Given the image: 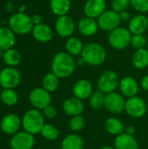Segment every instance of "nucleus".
<instances>
[{"mask_svg": "<svg viewBox=\"0 0 148 149\" xmlns=\"http://www.w3.org/2000/svg\"><path fill=\"white\" fill-rule=\"evenodd\" d=\"M29 101L35 109L43 110L51 104V93L43 87H37L30 93Z\"/></svg>", "mask_w": 148, "mask_h": 149, "instance_id": "9b49d317", "label": "nucleus"}, {"mask_svg": "<svg viewBox=\"0 0 148 149\" xmlns=\"http://www.w3.org/2000/svg\"><path fill=\"white\" fill-rule=\"evenodd\" d=\"M84 44L83 42L77 37H70L66 39L65 41V50L66 52H68L70 55H72V57H76V56H80L83 49H84Z\"/></svg>", "mask_w": 148, "mask_h": 149, "instance_id": "bb28decb", "label": "nucleus"}, {"mask_svg": "<svg viewBox=\"0 0 148 149\" xmlns=\"http://www.w3.org/2000/svg\"><path fill=\"white\" fill-rule=\"evenodd\" d=\"M8 27L18 35H26L32 31L34 24L31 17L24 12H17L12 14L8 20Z\"/></svg>", "mask_w": 148, "mask_h": 149, "instance_id": "7ed1b4c3", "label": "nucleus"}, {"mask_svg": "<svg viewBox=\"0 0 148 149\" xmlns=\"http://www.w3.org/2000/svg\"><path fill=\"white\" fill-rule=\"evenodd\" d=\"M83 10L86 17L98 19L106 10V0H86Z\"/></svg>", "mask_w": 148, "mask_h": 149, "instance_id": "2eb2a0df", "label": "nucleus"}, {"mask_svg": "<svg viewBox=\"0 0 148 149\" xmlns=\"http://www.w3.org/2000/svg\"><path fill=\"white\" fill-rule=\"evenodd\" d=\"M114 148L115 149H139V143L134 136L123 133L116 136Z\"/></svg>", "mask_w": 148, "mask_h": 149, "instance_id": "4be33fe9", "label": "nucleus"}, {"mask_svg": "<svg viewBox=\"0 0 148 149\" xmlns=\"http://www.w3.org/2000/svg\"><path fill=\"white\" fill-rule=\"evenodd\" d=\"M105 129L106 131L114 136H118L123 133H125V126L123 122L115 117H110L105 121Z\"/></svg>", "mask_w": 148, "mask_h": 149, "instance_id": "393cba45", "label": "nucleus"}, {"mask_svg": "<svg viewBox=\"0 0 148 149\" xmlns=\"http://www.w3.org/2000/svg\"><path fill=\"white\" fill-rule=\"evenodd\" d=\"M140 86L143 90L148 92V75H145L140 81Z\"/></svg>", "mask_w": 148, "mask_h": 149, "instance_id": "ea45409f", "label": "nucleus"}, {"mask_svg": "<svg viewBox=\"0 0 148 149\" xmlns=\"http://www.w3.org/2000/svg\"><path fill=\"white\" fill-rule=\"evenodd\" d=\"M43 114L44 117L48 119H54L57 116V109L54 106L50 104L44 109H43Z\"/></svg>", "mask_w": 148, "mask_h": 149, "instance_id": "4c0bfd02", "label": "nucleus"}, {"mask_svg": "<svg viewBox=\"0 0 148 149\" xmlns=\"http://www.w3.org/2000/svg\"><path fill=\"white\" fill-rule=\"evenodd\" d=\"M16 44V34L8 27H0V48L3 51L11 49Z\"/></svg>", "mask_w": 148, "mask_h": 149, "instance_id": "5701e85b", "label": "nucleus"}, {"mask_svg": "<svg viewBox=\"0 0 148 149\" xmlns=\"http://www.w3.org/2000/svg\"><path fill=\"white\" fill-rule=\"evenodd\" d=\"M125 133L129 134V135H134L135 133H136V129L133 126H127L126 128H125Z\"/></svg>", "mask_w": 148, "mask_h": 149, "instance_id": "79ce46f5", "label": "nucleus"}, {"mask_svg": "<svg viewBox=\"0 0 148 149\" xmlns=\"http://www.w3.org/2000/svg\"><path fill=\"white\" fill-rule=\"evenodd\" d=\"M125 111L130 117L139 119L143 117L147 113V106L146 101L142 98L134 96L126 99Z\"/></svg>", "mask_w": 148, "mask_h": 149, "instance_id": "6e6552de", "label": "nucleus"}, {"mask_svg": "<svg viewBox=\"0 0 148 149\" xmlns=\"http://www.w3.org/2000/svg\"><path fill=\"white\" fill-rule=\"evenodd\" d=\"M147 45V38L144 34H137V35H133L132 40H131V45L135 49H143L146 48Z\"/></svg>", "mask_w": 148, "mask_h": 149, "instance_id": "f704fd0d", "label": "nucleus"}, {"mask_svg": "<svg viewBox=\"0 0 148 149\" xmlns=\"http://www.w3.org/2000/svg\"><path fill=\"white\" fill-rule=\"evenodd\" d=\"M85 107L83 100H80L75 97L66 99L63 103V111L68 116L73 117L81 115L84 112Z\"/></svg>", "mask_w": 148, "mask_h": 149, "instance_id": "412c9836", "label": "nucleus"}, {"mask_svg": "<svg viewBox=\"0 0 148 149\" xmlns=\"http://www.w3.org/2000/svg\"><path fill=\"white\" fill-rule=\"evenodd\" d=\"M98 24L100 30L111 32L120 26V18L119 13L113 10H106L98 19Z\"/></svg>", "mask_w": 148, "mask_h": 149, "instance_id": "1a4fd4ad", "label": "nucleus"}, {"mask_svg": "<svg viewBox=\"0 0 148 149\" xmlns=\"http://www.w3.org/2000/svg\"><path fill=\"white\" fill-rule=\"evenodd\" d=\"M85 120L82 114L72 117L69 121L70 129L75 133H79L82 131L83 128L85 127Z\"/></svg>", "mask_w": 148, "mask_h": 149, "instance_id": "72a5a7b5", "label": "nucleus"}, {"mask_svg": "<svg viewBox=\"0 0 148 149\" xmlns=\"http://www.w3.org/2000/svg\"><path fill=\"white\" fill-rule=\"evenodd\" d=\"M33 38L39 43H49L53 38V31L50 25L41 23L39 24L34 25L32 29Z\"/></svg>", "mask_w": 148, "mask_h": 149, "instance_id": "aec40b11", "label": "nucleus"}, {"mask_svg": "<svg viewBox=\"0 0 148 149\" xmlns=\"http://www.w3.org/2000/svg\"><path fill=\"white\" fill-rule=\"evenodd\" d=\"M130 5H131L130 0H112L111 3L112 10L116 11L117 13L122 12L124 10H127Z\"/></svg>", "mask_w": 148, "mask_h": 149, "instance_id": "c9c22d12", "label": "nucleus"}, {"mask_svg": "<svg viewBox=\"0 0 148 149\" xmlns=\"http://www.w3.org/2000/svg\"><path fill=\"white\" fill-rule=\"evenodd\" d=\"M3 53H4V51H3V49H1V48H0V58H3Z\"/></svg>", "mask_w": 148, "mask_h": 149, "instance_id": "a18cd8bd", "label": "nucleus"}, {"mask_svg": "<svg viewBox=\"0 0 148 149\" xmlns=\"http://www.w3.org/2000/svg\"><path fill=\"white\" fill-rule=\"evenodd\" d=\"M78 65H79V66H83V65H86V64H85V62L84 61V59L80 57V58L78 60Z\"/></svg>", "mask_w": 148, "mask_h": 149, "instance_id": "37998d69", "label": "nucleus"}, {"mask_svg": "<svg viewBox=\"0 0 148 149\" xmlns=\"http://www.w3.org/2000/svg\"><path fill=\"white\" fill-rule=\"evenodd\" d=\"M80 57L84 59L86 65L98 66L106 61L107 52L102 45L96 42H92L85 45Z\"/></svg>", "mask_w": 148, "mask_h": 149, "instance_id": "f03ea898", "label": "nucleus"}, {"mask_svg": "<svg viewBox=\"0 0 148 149\" xmlns=\"http://www.w3.org/2000/svg\"><path fill=\"white\" fill-rule=\"evenodd\" d=\"M148 29V17L145 14L139 13L132 17L128 22V30L133 35L144 34Z\"/></svg>", "mask_w": 148, "mask_h": 149, "instance_id": "6ab92c4d", "label": "nucleus"}, {"mask_svg": "<svg viewBox=\"0 0 148 149\" xmlns=\"http://www.w3.org/2000/svg\"><path fill=\"white\" fill-rule=\"evenodd\" d=\"M106 94L99 90L93 91L92 94L89 98V105L93 110H100L105 107Z\"/></svg>", "mask_w": 148, "mask_h": 149, "instance_id": "7c9ffc66", "label": "nucleus"}, {"mask_svg": "<svg viewBox=\"0 0 148 149\" xmlns=\"http://www.w3.org/2000/svg\"><path fill=\"white\" fill-rule=\"evenodd\" d=\"M72 7L71 0H51L50 9L57 17L68 15Z\"/></svg>", "mask_w": 148, "mask_h": 149, "instance_id": "b1692460", "label": "nucleus"}, {"mask_svg": "<svg viewBox=\"0 0 148 149\" xmlns=\"http://www.w3.org/2000/svg\"><path fill=\"white\" fill-rule=\"evenodd\" d=\"M12 149H32L35 145L34 135L26 132H18L12 135L10 142Z\"/></svg>", "mask_w": 148, "mask_h": 149, "instance_id": "ddd939ff", "label": "nucleus"}, {"mask_svg": "<svg viewBox=\"0 0 148 149\" xmlns=\"http://www.w3.org/2000/svg\"><path fill=\"white\" fill-rule=\"evenodd\" d=\"M55 31L60 38H68L72 37L75 29L76 24L72 17L69 15H65L58 17L55 22Z\"/></svg>", "mask_w": 148, "mask_h": 149, "instance_id": "9d476101", "label": "nucleus"}, {"mask_svg": "<svg viewBox=\"0 0 148 149\" xmlns=\"http://www.w3.org/2000/svg\"><path fill=\"white\" fill-rule=\"evenodd\" d=\"M84 147L83 138L76 134L66 135L61 142V149H84Z\"/></svg>", "mask_w": 148, "mask_h": 149, "instance_id": "a878e982", "label": "nucleus"}, {"mask_svg": "<svg viewBox=\"0 0 148 149\" xmlns=\"http://www.w3.org/2000/svg\"><path fill=\"white\" fill-rule=\"evenodd\" d=\"M99 149H115L114 147H111V146H104L102 148H100Z\"/></svg>", "mask_w": 148, "mask_h": 149, "instance_id": "c03bdc74", "label": "nucleus"}, {"mask_svg": "<svg viewBox=\"0 0 148 149\" xmlns=\"http://www.w3.org/2000/svg\"><path fill=\"white\" fill-rule=\"evenodd\" d=\"M31 20L34 24V25L36 24H39L42 23V16L39 14H34L31 16Z\"/></svg>", "mask_w": 148, "mask_h": 149, "instance_id": "a19ab883", "label": "nucleus"}, {"mask_svg": "<svg viewBox=\"0 0 148 149\" xmlns=\"http://www.w3.org/2000/svg\"><path fill=\"white\" fill-rule=\"evenodd\" d=\"M119 15H120V18L121 22H129L132 18V15L130 11L128 10H124L122 12H120Z\"/></svg>", "mask_w": 148, "mask_h": 149, "instance_id": "58836bf2", "label": "nucleus"}, {"mask_svg": "<svg viewBox=\"0 0 148 149\" xmlns=\"http://www.w3.org/2000/svg\"><path fill=\"white\" fill-rule=\"evenodd\" d=\"M77 27H78V31H79V33L85 37L94 36L99 29L97 19H94L86 16L79 19V21L78 22Z\"/></svg>", "mask_w": 148, "mask_h": 149, "instance_id": "a211bd4d", "label": "nucleus"}, {"mask_svg": "<svg viewBox=\"0 0 148 149\" xmlns=\"http://www.w3.org/2000/svg\"><path fill=\"white\" fill-rule=\"evenodd\" d=\"M75 60L66 52L56 53L51 60V72L59 79L69 78L75 70Z\"/></svg>", "mask_w": 148, "mask_h": 149, "instance_id": "f257e3e1", "label": "nucleus"}, {"mask_svg": "<svg viewBox=\"0 0 148 149\" xmlns=\"http://www.w3.org/2000/svg\"><path fill=\"white\" fill-rule=\"evenodd\" d=\"M59 86V78L55 75L52 72L47 73L42 80V87L47 92H55Z\"/></svg>", "mask_w": 148, "mask_h": 149, "instance_id": "c756f323", "label": "nucleus"}, {"mask_svg": "<svg viewBox=\"0 0 148 149\" xmlns=\"http://www.w3.org/2000/svg\"><path fill=\"white\" fill-rule=\"evenodd\" d=\"M40 134L44 139L50 141H56L59 136L58 129L54 125H51V124H44Z\"/></svg>", "mask_w": 148, "mask_h": 149, "instance_id": "473e14b6", "label": "nucleus"}, {"mask_svg": "<svg viewBox=\"0 0 148 149\" xmlns=\"http://www.w3.org/2000/svg\"><path fill=\"white\" fill-rule=\"evenodd\" d=\"M120 81L119 75L116 72L113 70L105 71L101 73L98 79V90L101 91L105 94L113 93L120 86Z\"/></svg>", "mask_w": 148, "mask_h": 149, "instance_id": "423d86ee", "label": "nucleus"}, {"mask_svg": "<svg viewBox=\"0 0 148 149\" xmlns=\"http://www.w3.org/2000/svg\"><path fill=\"white\" fill-rule=\"evenodd\" d=\"M20 81L21 74L16 67L7 66L0 71V86L3 89H14Z\"/></svg>", "mask_w": 148, "mask_h": 149, "instance_id": "0eeeda50", "label": "nucleus"}, {"mask_svg": "<svg viewBox=\"0 0 148 149\" xmlns=\"http://www.w3.org/2000/svg\"><path fill=\"white\" fill-rule=\"evenodd\" d=\"M133 8L139 13L148 12V0H130Z\"/></svg>", "mask_w": 148, "mask_h": 149, "instance_id": "e433bc0d", "label": "nucleus"}, {"mask_svg": "<svg viewBox=\"0 0 148 149\" xmlns=\"http://www.w3.org/2000/svg\"><path fill=\"white\" fill-rule=\"evenodd\" d=\"M2 102L8 106H15L18 102V94L14 89H3L0 95Z\"/></svg>", "mask_w": 148, "mask_h": 149, "instance_id": "2f4dec72", "label": "nucleus"}, {"mask_svg": "<svg viewBox=\"0 0 148 149\" xmlns=\"http://www.w3.org/2000/svg\"><path fill=\"white\" fill-rule=\"evenodd\" d=\"M72 93L74 97L80 100H89L93 93V87L88 79H81L74 84Z\"/></svg>", "mask_w": 148, "mask_h": 149, "instance_id": "f3484780", "label": "nucleus"}, {"mask_svg": "<svg viewBox=\"0 0 148 149\" xmlns=\"http://www.w3.org/2000/svg\"><path fill=\"white\" fill-rule=\"evenodd\" d=\"M44 116L38 109H31L27 111L22 118V127L24 131L37 134H40L43 127L44 126Z\"/></svg>", "mask_w": 148, "mask_h": 149, "instance_id": "20e7f679", "label": "nucleus"}, {"mask_svg": "<svg viewBox=\"0 0 148 149\" xmlns=\"http://www.w3.org/2000/svg\"><path fill=\"white\" fill-rule=\"evenodd\" d=\"M125 107L126 100L122 94L116 92L106 94L105 108L109 113L113 114H120L125 111Z\"/></svg>", "mask_w": 148, "mask_h": 149, "instance_id": "f8f14e48", "label": "nucleus"}, {"mask_svg": "<svg viewBox=\"0 0 148 149\" xmlns=\"http://www.w3.org/2000/svg\"><path fill=\"white\" fill-rule=\"evenodd\" d=\"M22 126V120L15 114H6L0 122V128L3 133L8 135H14L18 133L20 127Z\"/></svg>", "mask_w": 148, "mask_h": 149, "instance_id": "4468645a", "label": "nucleus"}, {"mask_svg": "<svg viewBox=\"0 0 148 149\" xmlns=\"http://www.w3.org/2000/svg\"><path fill=\"white\" fill-rule=\"evenodd\" d=\"M120 93L126 98H132L137 96L140 86L138 81L131 76H126L120 81Z\"/></svg>", "mask_w": 148, "mask_h": 149, "instance_id": "dca6fc26", "label": "nucleus"}, {"mask_svg": "<svg viewBox=\"0 0 148 149\" xmlns=\"http://www.w3.org/2000/svg\"><path fill=\"white\" fill-rule=\"evenodd\" d=\"M133 34L128 28L120 26L109 32L108 43L115 50H124L131 45Z\"/></svg>", "mask_w": 148, "mask_h": 149, "instance_id": "39448f33", "label": "nucleus"}, {"mask_svg": "<svg viewBox=\"0 0 148 149\" xmlns=\"http://www.w3.org/2000/svg\"><path fill=\"white\" fill-rule=\"evenodd\" d=\"M3 61L7 65V66H11V67H16L17 65H18L22 60V56L21 53L14 49H9L4 51L3 56Z\"/></svg>", "mask_w": 148, "mask_h": 149, "instance_id": "c85d7f7f", "label": "nucleus"}, {"mask_svg": "<svg viewBox=\"0 0 148 149\" xmlns=\"http://www.w3.org/2000/svg\"><path fill=\"white\" fill-rule=\"evenodd\" d=\"M133 65L139 70H144L148 67V49L143 48L136 50L132 58Z\"/></svg>", "mask_w": 148, "mask_h": 149, "instance_id": "cd10ccee", "label": "nucleus"}]
</instances>
